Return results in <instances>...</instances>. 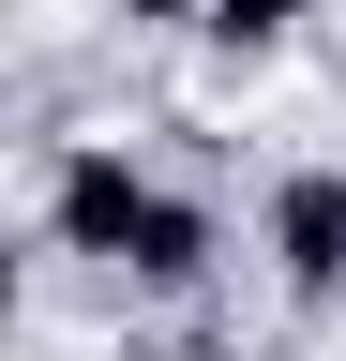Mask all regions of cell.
<instances>
[{"instance_id":"6da1fadb","label":"cell","mask_w":346,"mask_h":361,"mask_svg":"<svg viewBox=\"0 0 346 361\" xmlns=\"http://www.w3.org/2000/svg\"><path fill=\"white\" fill-rule=\"evenodd\" d=\"M151 196H166V166H151L121 121H106V135H46V180H30V211H46V256H75V271H121V256H136Z\"/></svg>"},{"instance_id":"7a4b0ae2","label":"cell","mask_w":346,"mask_h":361,"mask_svg":"<svg viewBox=\"0 0 346 361\" xmlns=\"http://www.w3.org/2000/svg\"><path fill=\"white\" fill-rule=\"evenodd\" d=\"M256 256H271V286L301 316H331L346 301V166H271V196H256Z\"/></svg>"},{"instance_id":"3957f363","label":"cell","mask_w":346,"mask_h":361,"mask_svg":"<svg viewBox=\"0 0 346 361\" xmlns=\"http://www.w3.org/2000/svg\"><path fill=\"white\" fill-rule=\"evenodd\" d=\"M211 271H226V196H211V180H166L151 226H136V256H121V286L136 301H196Z\"/></svg>"},{"instance_id":"277c9868","label":"cell","mask_w":346,"mask_h":361,"mask_svg":"<svg viewBox=\"0 0 346 361\" xmlns=\"http://www.w3.org/2000/svg\"><path fill=\"white\" fill-rule=\"evenodd\" d=\"M301 16H316V0H211V61H286V45H301Z\"/></svg>"},{"instance_id":"5b68a950","label":"cell","mask_w":346,"mask_h":361,"mask_svg":"<svg viewBox=\"0 0 346 361\" xmlns=\"http://www.w3.org/2000/svg\"><path fill=\"white\" fill-rule=\"evenodd\" d=\"M121 30H211V0H106Z\"/></svg>"},{"instance_id":"8992f818","label":"cell","mask_w":346,"mask_h":361,"mask_svg":"<svg viewBox=\"0 0 346 361\" xmlns=\"http://www.w3.org/2000/svg\"><path fill=\"white\" fill-rule=\"evenodd\" d=\"M181 361H271V346H241V331H196V346H181Z\"/></svg>"}]
</instances>
